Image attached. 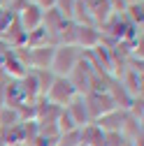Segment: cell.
I'll return each instance as SVG.
<instances>
[{"instance_id": "cell-2", "label": "cell", "mask_w": 144, "mask_h": 146, "mask_svg": "<svg viewBox=\"0 0 144 146\" xmlns=\"http://www.w3.org/2000/svg\"><path fill=\"white\" fill-rule=\"evenodd\" d=\"M77 95V90H75V86L70 84V79L67 77H53V81H51V86L47 88V93H44V98L51 102V104H56V107H65L72 98Z\"/></svg>"}, {"instance_id": "cell-5", "label": "cell", "mask_w": 144, "mask_h": 146, "mask_svg": "<svg viewBox=\"0 0 144 146\" xmlns=\"http://www.w3.org/2000/svg\"><path fill=\"white\" fill-rule=\"evenodd\" d=\"M102 40V33L93 23H77V46L79 49H95Z\"/></svg>"}, {"instance_id": "cell-12", "label": "cell", "mask_w": 144, "mask_h": 146, "mask_svg": "<svg viewBox=\"0 0 144 146\" xmlns=\"http://www.w3.org/2000/svg\"><path fill=\"white\" fill-rule=\"evenodd\" d=\"M33 5H37L42 12H47V9H53V7H56V0H33Z\"/></svg>"}, {"instance_id": "cell-1", "label": "cell", "mask_w": 144, "mask_h": 146, "mask_svg": "<svg viewBox=\"0 0 144 146\" xmlns=\"http://www.w3.org/2000/svg\"><path fill=\"white\" fill-rule=\"evenodd\" d=\"M81 58H84V49H79L77 44H56L49 70L56 77H67Z\"/></svg>"}, {"instance_id": "cell-7", "label": "cell", "mask_w": 144, "mask_h": 146, "mask_svg": "<svg viewBox=\"0 0 144 146\" xmlns=\"http://www.w3.org/2000/svg\"><path fill=\"white\" fill-rule=\"evenodd\" d=\"M42 16H44V12H42L37 5L28 3L19 14H16V19H19V23L23 26L26 33H30V30H35V28H40V26H42Z\"/></svg>"}, {"instance_id": "cell-4", "label": "cell", "mask_w": 144, "mask_h": 146, "mask_svg": "<svg viewBox=\"0 0 144 146\" xmlns=\"http://www.w3.org/2000/svg\"><path fill=\"white\" fill-rule=\"evenodd\" d=\"M63 111L70 116V121L75 123L77 127H81V125H86V123H91V116H88V107H86V100H84V95H75L65 107H63Z\"/></svg>"}, {"instance_id": "cell-6", "label": "cell", "mask_w": 144, "mask_h": 146, "mask_svg": "<svg viewBox=\"0 0 144 146\" xmlns=\"http://www.w3.org/2000/svg\"><path fill=\"white\" fill-rule=\"evenodd\" d=\"M125 116H128V111L116 107V109H112V111L102 114L100 118H95L93 123H98V127H100L102 132H116V130H121V125H123Z\"/></svg>"}, {"instance_id": "cell-10", "label": "cell", "mask_w": 144, "mask_h": 146, "mask_svg": "<svg viewBox=\"0 0 144 146\" xmlns=\"http://www.w3.org/2000/svg\"><path fill=\"white\" fill-rule=\"evenodd\" d=\"M75 3H77V0H56V9L63 14V19L72 21V14H75Z\"/></svg>"}, {"instance_id": "cell-13", "label": "cell", "mask_w": 144, "mask_h": 146, "mask_svg": "<svg viewBox=\"0 0 144 146\" xmlns=\"http://www.w3.org/2000/svg\"><path fill=\"white\" fill-rule=\"evenodd\" d=\"M9 51V44L3 40V37H0V60H3V56H5V53Z\"/></svg>"}, {"instance_id": "cell-9", "label": "cell", "mask_w": 144, "mask_h": 146, "mask_svg": "<svg viewBox=\"0 0 144 146\" xmlns=\"http://www.w3.org/2000/svg\"><path fill=\"white\" fill-rule=\"evenodd\" d=\"M56 146H81V139H79V127H77V130H70V132H61V135H58Z\"/></svg>"}, {"instance_id": "cell-8", "label": "cell", "mask_w": 144, "mask_h": 146, "mask_svg": "<svg viewBox=\"0 0 144 146\" xmlns=\"http://www.w3.org/2000/svg\"><path fill=\"white\" fill-rule=\"evenodd\" d=\"M79 139H81V146H102V139H105V132L98 127V123H86L79 127Z\"/></svg>"}, {"instance_id": "cell-11", "label": "cell", "mask_w": 144, "mask_h": 146, "mask_svg": "<svg viewBox=\"0 0 144 146\" xmlns=\"http://www.w3.org/2000/svg\"><path fill=\"white\" fill-rule=\"evenodd\" d=\"M125 139L123 135L116 130V132H105V139H102V146H123Z\"/></svg>"}, {"instance_id": "cell-3", "label": "cell", "mask_w": 144, "mask_h": 146, "mask_svg": "<svg viewBox=\"0 0 144 146\" xmlns=\"http://www.w3.org/2000/svg\"><path fill=\"white\" fill-rule=\"evenodd\" d=\"M53 44L44 46H26V65L28 70H49L53 58Z\"/></svg>"}, {"instance_id": "cell-14", "label": "cell", "mask_w": 144, "mask_h": 146, "mask_svg": "<svg viewBox=\"0 0 144 146\" xmlns=\"http://www.w3.org/2000/svg\"><path fill=\"white\" fill-rule=\"evenodd\" d=\"M125 5H135V3H142V0H123Z\"/></svg>"}]
</instances>
